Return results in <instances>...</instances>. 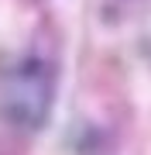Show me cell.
I'll use <instances>...</instances> for the list:
<instances>
[{"label": "cell", "instance_id": "1", "mask_svg": "<svg viewBox=\"0 0 151 155\" xmlns=\"http://www.w3.org/2000/svg\"><path fill=\"white\" fill-rule=\"evenodd\" d=\"M55 79L58 66L45 52H31L17 62L11 76L0 86V114L21 131H38L48 124L52 104H55Z\"/></svg>", "mask_w": 151, "mask_h": 155}]
</instances>
